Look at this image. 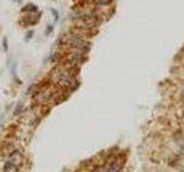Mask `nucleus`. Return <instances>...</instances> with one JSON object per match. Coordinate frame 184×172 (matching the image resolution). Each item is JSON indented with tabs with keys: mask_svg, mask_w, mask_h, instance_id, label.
I'll list each match as a JSON object with an SVG mask.
<instances>
[{
	"mask_svg": "<svg viewBox=\"0 0 184 172\" xmlns=\"http://www.w3.org/2000/svg\"><path fill=\"white\" fill-rule=\"evenodd\" d=\"M52 79L55 84L60 85L63 88H70L75 86V83H76L74 73H71V70L68 68L57 69L55 72L52 73Z\"/></svg>",
	"mask_w": 184,
	"mask_h": 172,
	"instance_id": "obj_1",
	"label": "nucleus"
},
{
	"mask_svg": "<svg viewBox=\"0 0 184 172\" xmlns=\"http://www.w3.org/2000/svg\"><path fill=\"white\" fill-rule=\"evenodd\" d=\"M23 164V154L20 150H14L6 161L2 172H18Z\"/></svg>",
	"mask_w": 184,
	"mask_h": 172,
	"instance_id": "obj_2",
	"label": "nucleus"
},
{
	"mask_svg": "<svg viewBox=\"0 0 184 172\" xmlns=\"http://www.w3.org/2000/svg\"><path fill=\"white\" fill-rule=\"evenodd\" d=\"M66 41L73 49L78 51V52L88 51L89 48H90V45H91L88 39H85L83 36H81V34L78 33L70 34L69 37L67 38Z\"/></svg>",
	"mask_w": 184,
	"mask_h": 172,
	"instance_id": "obj_3",
	"label": "nucleus"
},
{
	"mask_svg": "<svg viewBox=\"0 0 184 172\" xmlns=\"http://www.w3.org/2000/svg\"><path fill=\"white\" fill-rule=\"evenodd\" d=\"M52 98V92L50 90H42L37 92L36 101L38 103H46L48 100Z\"/></svg>",
	"mask_w": 184,
	"mask_h": 172,
	"instance_id": "obj_4",
	"label": "nucleus"
},
{
	"mask_svg": "<svg viewBox=\"0 0 184 172\" xmlns=\"http://www.w3.org/2000/svg\"><path fill=\"white\" fill-rule=\"evenodd\" d=\"M123 166V162L122 161H118V159H114L110 163L107 164L106 166V170L107 172H120L122 170Z\"/></svg>",
	"mask_w": 184,
	"mask_h": 172,
	"instance_id": "obj_5",
	"label": "nucleus"
},
{
	"mask_svg": "<svg viewBox=\"0 0 184 172\" xmlns=\"http://www.w3.org/2000/svg\"><path fill=\"white\" fill-rule=\"evenodd\" d=\"M10 73H12L14 79L18 83H20L18 78V61H12V63H10Z\"/></svg>",
	"mask_w": 184,
	"mask_h": 172,
	"instance_id": "obj_6",
	"label": "nucleus"
},
{
	"mask_svg": "<svg viewBox=\"0 0 184 172\" xmlns=\"http://www.w3.org/2000/svg\"><path fill=\"white\" fill-rule=\"evenodd\" d=\"M22 12H26V13H35V12H38V7L34 4H28L22 8Z\"/></svg>",
	"mask_w": 184,
	"mask_h": 172,
	"instance_id": "obj_7",
	"label": "nucleus"
},
{
	"mask_svg": "<svg viewBox=\"0 0 184 172\" xmlns=\"http://www.w3.org/2000/svg\"><path fill=\"white\" fill-rule=\"evenodd\" d=\"M113 0H92V2L97 6H107V5H110Z\"/></svg>",
	"mask_w": 184,
	"mask_h": 172,
	"instance_id": "obj_8",
	"label": "nucleus"
},
{
	"mask_svg": "<svg viewBox=\"0 0 184 172\" xmlns=\"http://www.w3.org/2000/svg\"><path fill=\"white\" fill-rule=\"evenodd\" d=\"M53 31H54V25H53V24H47V25H46V29H45L44 31V34L46 37H48V36H51V34L53 33Z\"/></svg>",
	"mask_w": 184,
	"mask_h": 172,
	"instance_id": "obj_9",
	"label": "nucleus"
},
{
	"mask_svg": "<svg viewBox=\"0 0 184 172\" xmlns=\"http://www.w3.org/2000/svg\"><path fill=\"white\" fill-rule=\"evenodd\" d=\"M51 14H52L53 16V20H54V22L57 23L59 20H60V15H59V12H58L55 8H51Z\"/></svg>",
	"mask_w": 184,
	"mask_h": 172,
	"instance_id": "obj_10",
	"label": "nucleus"
},
{
	"mask_svg": "<svg viewBox=\"0 0 184 172\" xmlns=\"http://www.w3.org/2000/svg\"><path fill=\"white\" fill-rule=\"evenodd\" d=\"M34 34H35V31H34V30L26 31V37H24V41H26V43H28L29 40H31V39H32V37H34Z\"/></svg>",
	"mask_w": 184,
	"mask_h": 172,
	"instance_id": "obj_11",
	"label": "nucleus"
},
{
	"mask_svg": "<svg viewBox=\"0 0 184 172\" xmlns=\"http://www.w3.org/2000/svg\"><path fill=\"white\" fill-rule=\"evenodd\" d=\"M2 48H4L5 52H8V39L7 37H4L2 38Z\"/></svg>",
	"mask_w": 184,
	"mask_h": 172,
	"instance_id": "obj_12",
	"label": "nucleus"
},
{
	"mask_svg": "<svg viewBox=\"0 0 184 172\" xmlns=\"http://www.w3.org/2000/svg\"><path fill=\"white\" fill-rule=\"evenodd\" d=\"M22 111V103L18 102V106H16V108H15V111H14V115H18L20 112Z\"/></svg>",
	"mask_w": 184,
	"mask_h": 172,
	"instance_id": "obj_13",
	"label": "nucleus"
},
{
	"mask_svg": "<svg viewBox=\"0 0 184 172\" xmlns=\"http://www.w3.org/2000/svg\"><path fill=\"white\" fill-rule=\"evenodd\" d=\"M92 172H107V170H106V168H97Z\"/></svg>",
	"mask_w": 184,
	"mask_h": 172,
	"instance_id": "obj_14",
	"label": "nucleus"
},
{
	"mask_svg": "<svg viewBox=\"0 0 184 172\" xmlns=\"http://www.w3.org/2000/svg\"><path fill=\"white\" fill-rule=\"evenodd\" d=\"M13 1H15V2H16V1H18V0H13Z\"/></svg>",
	"mask_w": 184,
	"mask_h": 172,
	"instance_id": "obj_15",
	"label": "nucleus"
}]
</instances>
